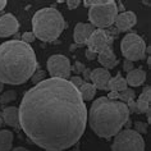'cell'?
Wrapping results in <instances>:
<instances>
[{"instance_id": "obj_1", "label": "cell", "mask_w": 151, "mask_h": 151, "mask_svg": "<svg viewBox=\"0 0 151 151\" xmlns=\"http://www.w3.org/2000/svg\"><path fill=\"white\" fill-rule=\"evenodd\" d=\"M19 126L35 145L63 151L78 142L87 124L81 92L68 80L47 78L23 95Z\"/></svg>"}, {"instance_id": "obj_2", "label": "cell", "mask_w": 151, "mask_h": 151, "mask_svg": "<svg viewBox=\"0 0 151 151\" xmlns=\"http://www.w3.org/2000/svg\"><path fill=\"white\" fill-rule=\"evenodd\" d=\"M37 69V59L31 45L21 40L5 41L0 45V82L22 85Z\"/></svg>"}, {"instance_id": "obj_3", "label": "cell", "mask_w": 151, "mask_h": 151, "mask_svg": "<svg viewBox=\"0 0 151 151\" xmlns=\"http://www.w3.org/2000/svg\"><path fill=\"white\" fill-rule=\"evenodd\" d=\"M129 120L127 105L108 97H99L93 101L87 113V122L91 129L101 138H111L122 131Z\"/></svg>"}, {"instance_id": "obj_4", "label": "cell", "mask_w": 151, "mask_h": 151, "mask_svg": "<svg viewBox=\"0 0 151 151\" xmlns=\"http://www.w3.org/2000/svg\"><path fill=\"white\" fill-rule=\"evenodd\" d=\"M65 26L63 14L55 8H42L32 17V33L45 42L55 41L62 35Z\"/></svg>"}, {"instance_id": "obj_5", "label": "cell", "mask_w": 151, "mask_h": 151, "mask_svg": "<svg viewBox=\"0 0 151 151\" xmlns=\"http://www.w3.org/2000/svg\"><path fill=\"white\" fill-rule=\"evenodd\" d=\"M119 10L114 0H108L106 4L92 6L88 10V19L92 26L99 27V29L110 28L116 19Z\"/></svg>"}, {"instance_id": "obj_6", "label": "cell", "mask_w": 151, "mask_h": 151, "mask_svg": "<svg viewBox=\"0 0 151 151\" xmlns=\"http://www.w3.org/2000/svg\"><path fill=\"white\" fill-rule=\"evenodd\" d=\"M146 49L145 40L134 32L127 33L120 42V50H122L123 56L126 58V60H129L132 63L145 59Z\"/></svg>"}, {"instance_id": "obj_7", "label": "cell", "mask_w": 151, "mask_h": 151, "mask_svg": "<svg viewBox=\"0 0 151 151\" xmlns=\"http://www.w3.org/2000/svg\"><path fill=\"white\" fill-rule=\"evenodd\" d=\"M111 151H145V141L133 129H124L115 134Z\"/></svg>"}, {"instance_id": "obj_8", "label": "cell", "mask_w": 151, "mask_h": 151, "mask_svg": "<svg viewBox=\"0 0 151 151\" xmlns=\"http://www.w3.org/2000/svg\"><path fill=\"white\" fill-rule=\"evenodd\" d=\"M47 70L52 78H69L72 65L67 56L64 55H51L47 59Z\"/></svg>"}, {"instance_id": "obj_9", "label": "cell", "mask_w": 151, "mask_h": 151, "mask_svg": "<svg viewBox=\"0 0 151 151\" xmlns=\"http://www.w3.org/2000/svg\"><path fill=\"white\" fill-rule=\"evenodd\" d=\"M114 39L105 31V29H93L91 36L88 37L86 45L88 46V50H91L95 54H99L100 51H103L104 49L111 46Z\"/></svg>"}, {"instance_id": "obj_10", "label": "cell", "mask_w": 151, "mask_h": 151, "mask_svg": "<svg viewBox=\"0 0 151 151\" xmlns=\"http://www.w3.org/2000/svg\"><path fill=\"white\" fill-rule=\"evenodd\" d=\"M19 22L13 14H4L0 17V37H9L18 32Z\"/></svg>"}, {"instance_id": "obj_11", "label": "cell", "mask_w": 151, "mask_h": 151, "mask_svg": "<svg viewBox=\"0 0 151 151\" xmlns=\"http://www.w3.org/2000/svg\"><path fill=\"white\" fill-rule=\"evenodd\" d=\"M111 78V74L108 69H104V68H96V69L91 70L90 73V80L93 82V86L95 88L99 90H108V83Z\"/></svg>"}, {"instance_id": "obj_12", "label": "cell", "mask_w": 151, "mask_h": 151, "mask_svg": "<svg viewBox=\"0 0 151 151\" xmlns=\"http://www.w3.org/2000/svg\"><path fill=\"white\" fill-rule=\"evenodd\" d=\"M93 32V26L90 23H83V22H80V23L76 24L74 27V42L77 46H83L87 42L88 37L91 36V33Z\"/></svg>"}, {"instance_id": "obj_13", "label": "cell", "mask_w": 151, "mask_h": 151, "mask_svg": "<svg viewBox=\"0 0 151 151\" xmlns=\"http://www.w3.org/2000/svg\"><path fill=\"white\" fill-rule=\"evenodd\" d=\"M137 23V17L133 12H122L118 13L116 16V19L114 22L115 28L118 29L119 32H124L131 29L133 26Z\"/></svg>"}, {"instance_id": "obj_14", "label": "cell", "mask_w": 151, "mask_h": 151, "mask_svg": "<svg viewBox=\"0 0 151 151\" xmlns=\"http://www.w3.org/2000/svg\"><path fill=\"white\" fill-rule=\"evenodd\" d=\"M97 60H99V63L104 67V69H110V68L116 67V64H119V60L116 59L111 46H109L106 49H104L103 51H100L99 54H97Z\"/></svg>"}, {"instance_id": "obj_15", "label": "cell", "mask_w": 151, "mask_h": 151, "mask_svg": "<svg viewBox=\"0 0 151 151\" xmlns=\"http://www.w3.org/2000/svg\"><path fill=\"white\" fill-rule=\"evenodd\" d=\"M3 122H5L8 126L16 128V129H19V110L16 106H8L4 108L3 110Z\"/></svg>"}, {"instance_id": "obj_16", "label": "cell", "mask_w": 151, "mask_h": 151, "mask_svg": "<svg viewBox=\"0 0 151 151\" xmlns=\"http://www.w3.org/2000/svg\"><path fill=\"white\" fill-rule=\"evenodd\" d=\"M146 80V73L139 68H134L131 72H128L126 82L127 86H131V87H138V86L143 85V82Z\"/></svg>"}, {"instance_id": "obj_17", "label": "cell", "mask_w": 151, "mask_h": 151, "mask_svg": "<svg viewBox=\"0 0 151 151\" xmlns=\"http://www.w3.org/2000/svg\"><path fill=\"white\" fill-rule=\"evenodd\" d=\"M150 100H151V87L147 86L142 90L141 95L138 96V100L136 101V106H137V113L143 114L147 110H150Z\"/></svg>"}, {"instance_id": "obj_18", "label": "cell", "mask_w": 151, "mask_h": 151, "mask_svg": "<svg viewBox=\"0 0 151 151\" xmlns=\"http://www.w3.org/2000/svg\"><path fill=\"white\" fill-rule=\"evenodd\" d=\"M126 88H127L126 78H123L119 73L116 74L115 77H111L108 83V90H110L111 92H120Z\"/></svg>"}, {"instance_id": "obj_19", "label": "cell", "mask_w": 151, "mask_h": 151, "mask_svg": "<svg viewBox=\"0 0 151 151\" xmlns=\"http://www.w3.org/2000/svg\"><path fill=\"white\" fill-rule=\"evenodd\" d=\"M13 145V133L8 129L0 131V151H10Z\"/></svg>"}, {"instance_id": "obj_20", "label": "cell", "mask_w": 151, "mask_h": 151, "mask_svg": "<svg viewBox=\"0 0 151 151\" xmlns=\"http://www.w3.org/2000/svg\"><path fill=\"white\" fill-rule=\"evenodd\" d=\"M80 92H81V96L83 101H90L93 99V96L96 95V88L95 86L88 83V82H83L81 86H80Z\"/></svg>"}, {"instance_id": "obj_21", "label": "cell", "mask_w": 151, "mask_h": 151, "mask_svg": "<svg viewBox=\"0 0 151 151\" xmlns=\"http://www.w3.org/2000/svg\"><path fill=\"white\" fill-rule=\"evenodd\" d=\"M116 95H118V100L123 104H128L129 101L134 100V97H136L134 91L132 88H128V87L120 92H116Z\"/></svg>"}, {"instance_id": "obj_22", "label": "cell", "mask_w": 151, "mask_h": 151, "mask_svg": "<svg viewBox=\"0 0 151 151\" xmlns=\"http://www.w3.org/2000/svg\"><path fill=\"white\" fill-rule=\"evenodd\" d=\"M17 99V92L16 91H5L0 96V104L1 105H5L10 103V101H14Z\"/></svg>"}, {"instance_id": "obj_23", "label": "cell", "mask_w": 151, "mask_h": 151, "mask_svg": "<svg viewBox=\"0 0 151 151\" xmlns=\"http://www.w3.org/2000/svg\"><path fill=\"white\" fill-rule=\"evenodd\" d=\"M133 131H136L139 134L146 133L147 132V124L145 122H139V120L138 122H134V129Z\"/></svg>"}, {"instance_id": "obj_24", "label": "cell", "mask_w": 151, "mask_h": 151, "mask_svg": "<svg viewBox=\"0 0 151 151\" xmlns=\"http://www.w3.org/2000/svg\"><path fill=\"white\" fill-rule=\"evenodd\" d=\"M45 72L44 70H37V72H35V73L32 74V82L35 85H37V83H40L41 81H44V77H45Z\"/></svg>"}, {"instance_id": "obj_25", "label": "cell", "mask_w": 151, "mask_h": 151, "mask_svg": "<svg viewBox=\"0 0 151 151\" xmlns=\"http://www.w3.org/2000/svg\"><path fill=\"white\" fill-rule=\"evenodd\" d=\"M35 35H33L32 32H24L23 35H22V40L21 41H23L24 44H31V42H33V41H35Z\"/></svg>"}, {"instance_id": "obj_26", "label": "cell", "mask_w": 151, "mask_h": 151, "mask_svg": "<svg viewBox=\"0 0 151 151\" xmlns=\"http://www.w3.org/2000/svg\"><path fill=\"white\" fill-rule=\"evenodd\" d=\"M67 6L69 10H73V9H77L78 6L81 5V1L80 0H67Z\"/></svg>"}, {"instance_id": "obj_27", "label": "cell", "mask_w": 151, "mask_h": 151, "mask_svg": "<svg viewBox=\"0 0 151 151\" xmlns=\"http://www.w3.org/2000/svg\"><path fill=\"white\" fill-rule=\"evenodd\" d=\"M70 83L74 86V87H77V88H80V86L83 83V80H82L81 77H78V76H76V77H72L70 78Z\"/></svg>"}, {"instance_id": "obj_28", "label": "cell", "mask_w": 151, "mask_h": 151, "mask_svg": "<svg viewBox=\"0 0 151 151\" xmlns=\"http://www.w3.org/2000/svg\"><path fill=\"white\" fill-rule=\"evenodd\" d=\"M123 69L127 72H131L132 69H134V64L132 63V62H129V60H124V63H123Z\"/></svg>"}, {"instance_id": "obj_29", "label": "cell", "mask_w": 151, "mask_h": 151, "mask_svg": "<svg viewBox=\"0 0 151 151\" xmlns=\"http://www.w3.org/2000/svg\"><path fill=\"white\" fill-rule=\"evenodd\" d=\"M86 58H87L88 60H93V59H96L97 58V54H95V52H92L91 50H86Z\"/></svg>"}, {"instance_id": "obj_30", "label": "cell", "mask_w": 151, "mask_h": 151, "mask_svg": "<svg viewBox=\"0 0 151 151\" xmlns=\"http://www.w3.org/2000/svg\"><path fill=\"white\" fill-rule=\"evenodd\" d=\"M76 67H77V70H78V72H83V70H85V67L82 65V64H81L80 62L76 63Z\"/></svg>"}, {"instance_id": "obj_31", "label": "cell", "mask_w": 151, "mask_h": 151, "mask_svg": "<svg viewBox=\"0 0 151 151\" xmlns=\"http://www.w3.org/2000/svg\"><path fill=\"white\" fill-rule=\"evenodd\" d=\"M6 6V0H0V12Z\"/></svg>"}, {"instance_id": "obj_32", "label": "cell", "mask_w": 151, "mask_h": 151, "mask_svg": "<svg viewBox=\"0 0 151 151\" xmlns=\"http://www.w3.org/2000/svg\"><path fill=\"white\" fill-rule=\"evenodd\" d=\"M85 77L86 78H90V73H91V70H90V69H86V68H85Z\"/></svg>"}, {"instance_id": "obj_33", "label": "cell", "mask_w": 151, "mask_h": 151, "mask_svg": "<svg viewBox=\"0 0 151 151\" xmlns=\"http://www.w3.org/2000/svg\"><path fill=\"white\" fill-rule=\"evenodd\" d=\"M12 151H28V150L24 149V147H16V149H13Z\"/></svg>"}, {"instance_id": "obj_34", "label": "cell", "mask_w": 151, "mask_h": 151, "mask_svg": "<svg viewBox=\"0 0 151 151\" xmlns=\"http://www.w3.org/2000/svg\"><path fill=\"white\" fill-rule=\"evenodd\" d=\"M3 88H4V85H3V83H1V82H0V92H1V91H3Z\"/></svg>"}, {"instance_id": "obj_35", "label": "cell", "mask_w": 151, "mask_h": 151, "mask_svg": "<svg viewBox=\"0 0 151 151\" xmlns=\"http://www.w3.org/2000/svg\"><path fill=\"white\" fill-rule=\"evenodd\" d=\"M3 124V116H1V114H0V126Z\"/></svg>"}, {"instance_id": "obj_36", "label": "cell", "mask_w": 151, "mask_h": 151, "mask_svg": "<svg viewBox=\"0 0 151 151\" xmlns=\"http://www.w3.org/2000/svg\"><path fill=\"white\" fill-rule=\"evenodd\" d=\"M45 151H55V150H45Z\"/></svg>"}]
</instances>
